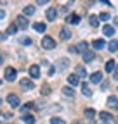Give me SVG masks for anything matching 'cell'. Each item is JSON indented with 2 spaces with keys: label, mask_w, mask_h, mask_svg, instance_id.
<instances>
[{
  "label": "cell",
  "mask_w": 118,
  "mask_h": 124,
  "mask_svg": "<svg viewBox=\"0 0 118 124\" xmlns=\"http://www.w3.org/2000/svg\"><path fill=\"white\" fill-rule=\"evenodd\" d=\"M68 50H69L71 54H77V52H78V48H77V46H69V48H68Z\"/></svg>",
  "instance_id": "obj_34"
},
{
  "label": "cell",
  "mask_w": 118,
  "mask_h": 124,
  "mask_svg": "<svg viewBox=\"0 0 118 124\" xmlns=\"http://www.w3.org/2000/svg\"><path fill=\"white\" fill-rule=\"evenodd\" d=\"M68 66H69V60H68V59H61V60H59V64H57V69L64 71Z\"/></svg>",
  "instance_id": "obj_16"
},
{
  "label": "cell",
  "mask_w": 118,
  "mask_h": 124,
  "mask_svg": "<svg viewBox=\"0 0 118 124\" xmlns=\"http://www.w3.org/2000/svg\"><path fill=\"white\" fill-rule=\"evenodd\" d=\"M99 117H101V121H104V122H108V121H111V119H113L109 112H101V114H99Z\"/></svg>",
  "instance_id": "obj_23"
},
{
  "label": "cell",
  "mask_w": 118,
  "mask_h": 124,
  "mask_svg": "<svg viewBox=\"0 0 118 124\" xmlns=\"http://www.w3.org/2000/svg\"><path fill=\"white\" fill-rule=\"evenodd\" d=\"M33 28H35V31H38V33H43V31H45V24H42V23H37Z\"/></svg>",
  "instance_id": "obj_25"
},
{
  "label": "cell",
  "mask_w": 118,
  "mask_h": 124,
  "mask_svg": "<svg viewBox=\"0 0 118 124\" xmlns=\"http://www.w3.org/2000/svg\"><path fill=\"white\" fill-rule=\"evenodd\" d=\"M0 103H2V98H0Z\"/></svg>",
  "instance_id": "obj_40"
},
{
  "label": "cell",
  "mask_w": 118,
  "mask_h": 124,
  "mask_svg": "<svg viewBox=\"0 0 118 124\" xmlns=\"http://www.w3.org/2000/svg\"><path fill=\"white\" fill-rule=\"evenodd\" d=\"M92 46H94L96 50H102L106 46V43H104V40H94L92 41Z\"/></svg>",
  "instance_id": "obj_9"
},
{
  "label": "cell",
  "mask_w": 118,
  "mask_h": 124,
  "mask_svg": "<svg viewBox=\"0 0 118 124\" xmlns=\"http://www.w3.org/2000/svg\"><path fill=\"white\" fill-rule=\"evenodd\" d=\"M23 121H24L26 124H33V122H35V117H33V116H24Z\"/></svg>",
  "instance_id": "obj_27"
},
{
  "label": "cell",
  "mask_w": 118,
  "mask_h": 124,
  "mask_svg": "<svg viewBox=\"0 0 118 124\" xmlns=\"http://www.w3.org/2000/svg\"><path fill=\"white\" fill-rule=\"evenodd\" d=\"M23 12H24L26 16H33V14H35V7H33V5H26V7L23 9Z\"/></svg>",
  "instance_id": "obj_21"
},
{
  "label": "cell",
  "mask_w": 118,
  "mask_h": 124,
  "mask_svg": "<svg viewBox=\"0 0 118 124\" xmlns=\"http://www.w3.org/2000/svg\"><path fill=\"white\" fill-rule=\"evenodd\" d=\"M77 48H78V52H82V54H83V52H85V48H87V43H85V41L78 43V46H77Z\"/></svg>",
  "instance_id": "obj_30"
},
{
  "label": "cell",
  "mask_w": 118,
  "mask_h": 124,
  "mask_svg": "<svg viewBox=\"0 0 118 124\" xmlns=\"http://www.w3.org/2000/svg\"><path fill=\"white\" fill-rule=\"evenodd\" d=\"M16 26L21 28V29H26L28 28V19L24 17V16H19V17L16 19Z\"/></svg>",
  "instance_id": "obj_3"
},
{
  "label": "cell",
  "mask_w": 118,
  "mask_h": 124,
  "mask_svg": "<svg viewBox=\"0 0 118 124\" xmlns=\"http://www.w3.org/2000/svg\"><path fill=\"white\" fill-rule=\"evenodd\" d=\"M49 93H50V88H49L47 85H43V86H42V95H49Z\"/></svg>",
  "instance_id": "obj_31"
},
{
  "label": "cell",
  "mask_w": 118,
  "mask_h": 124,
  "mask_svg": "<svg viewBox=\"0 0 118 124\" xmlns=\"http://www.w3.org/2000/svg\"><path fill=\"white\" fill-rule=\"evenodd\" d=\"M5 79L7 81H14V79H16V69H14V67H7L5 69Z\"/></svg>",
  "instance_id": "obj_2"
},
{
  "label": "cell",
  "mask_w": 118,
  "mask_h": 124,
  "mask_svg": "<svg viewBox=\"0 0 118 124\" xmlns=\"http://www.w3.org/2000/svg\"><path fill=\"white\" fill-rule=\"evenodd\" d=\"M66 23H68V24H78V23H80V16H77V14H69L68 19H66Z\"/></svg>",
  "instance_id": "obj_7"
},
{
  "label": "cell",
  "mask_w": 118,
  "mask_h": 124,
  "mask_svg": "<svg viewBox=\"0 0 118 124\" xmlns=\"http://www.w3.org/2000/svg\"><path fill=\"white\" fill-rule=\"evenodd\" d=\"M113 78H115V79H116V81H118V67H116V69H115V76H113Z\"/></svg>",
  "instance_id": "obj_36"
},
{
  "label": "cell",
  "mask_w": 118,
  "mask_h": 124,
  "mask_svg": "<svg viewBox=\"0 0 118 124\" xmlns=\"http://www.w3.org/2000/svg\"><path fill=\"white\" fill-rule=\"evenodd\" d=\"M30 76H31V79H38L40 78V67L38 66H31L30 67Z\"/></svg>",
  "instance_id": "obj_5"
},
{
  "label": "cell",
  "mask_w": 118,
  "mask_h": 124,
  "mask_svg": "<svg viewBox=\"0 0 118 124\" xmlns=\"http://www.w3.org/2000/svg\"><path fill=\"white\" fill-rule=\"evenodd\" d=\"M94 116H96V110H94V108H87V110H85V117H87L88 121H92Z\"/></svg>",
  "instance_id": "obj_24"
},
{
  "label": "cell",
  "mask_w": 118,
  "mask_h": 124,
  "mask_svg": "<svg viewBox=\"0 0 118 124\" xmlns=\"http://www.w3.org/2000/svg\"><path fill=\"white\" fill-rule=\"evenodd\" d=\"M99 19H101V21H108V19H109V14H106V12H102V14L99 16Z\"/></svg>",
  "instance_id": "obj_33"
},
{
  "label": "cell",
  "mask_w": 118,
  "mask_h": 124,
  "mask_svg": "<svg viewBox=\"0 0 118 124\" xmlns=\"http://www.w3.org/2000/svg\"><path fill=\"white\" fill-rule=\"evenodd\" d=\"M7 102H9V105H10L12 108L19 107V98H18V95H9V97H7Z\"/></svg>",
  "instance_id": "obj_4"
},
{
  "label": "cell",
  "mask_w": 118,
  "mask_h": 124,
  "mask_svg": "<svg viewBox=\"0 0 118 124\" xmlns=\"http://www.w3.org/2000/svg\"><path fill=\"white\" fill-rule=\"evenodd\" d=\"M42 46H43V48H47V50H52L54 46H56V41L50 36H45V38L42 40Z\"/></svg>",
  "instance_id": "obj_1"
},
{
  "label": "cell",
  "mask_w": 118,
  "mask_h": 124,
  "mask_svg": "<svg viewBox=\"0 0 118 124\" xmlns=\"http://www.w3.org/2000/svg\"><path fill=\"white\" fill-rule=\"evenodd\" d=\"M61 91L64 93L66 97H75V90H73L71 86H63V88H61Z\"/></svg>",
  "instance_id": "obj_11"
},
{
  "label": "cell",
  "mask_w": 118,
  "mask_h": 124,
  "mask_svg": "<svg viewBox=\"0 0 118 124\" xmlns=\"http://www.w3.org/2000/svg\"><path fill=\"white\" fill-rule=\"evenodd\" d=\"M0 64H2V55H0Z\"/></svg>",
  "instance_id": "obj_39"
},
{
  "label": "cell",
  "mask_w": 118,
  "mask_h": 124,
  "mask_svg": "<svg viewBox=\"0 0 118 124\" xmlns=\"http://www.w3.org/2000/svg\"><path fill=\"white\" fill-rule=\"evenodd\" d=\"M57 17V9L56 7H49L47 9V21H54Z\"/></svg>",
  "instance_id": "obj_6"
},
{
  "label": "cell",
  "mask_w": 118,
  "mask_h": 124,
  "mask_svg": "<svg viewBox=\"0 0 118 124\" xmlns=\"http://www.w3.org/2000/svg\"><path fill=\"white\" fill-rule=\"evenodd\" d=\"M59 36H61V40H69V38H71V33H69V29L63 28L61 33H59Z\"/></svg>",
  "instance_id": "obj_13"
},
{
  "label": "cell",
  "mask_w": 118,
  "mask_h": 124,
  "mask_svg": "<svg viewBox=\"0 0 118 124\" xmlns=\"http://www.w3.org/2000/svg\"><path fill=\"white\" fill-rule=\"evenodd\" d=\"M31 107H33V103H26V105H23V107L19 108V110H21V112H26V110H30Z\"/></svg>",
  "instance_id": "obj_32"
},
{
  "label": "cell",
  "mask_w": 118,
  "mask_h": 124,
  "mask_svg": "<svg viewBox=\"0 0 118 124\" xmlns=\"http://www.w3.org/2000/svg\"><path fill=\"white\" fill-rule=\"evenodd\" d=\"M108 105L111 108H118V98L116 97H108Z\"/></svg>",
  "instance_id": "obj_14"
},
{
  "label": "cell",
  "mask_w": 118,
  "mask_h": 124,
  "mask_svg": "<svg viewBox=\"0 0 118 124\" xmlns=\"http://www.w3.org/2000/svg\"><path fill=\"white\" fill-rule=\"evenodd\" d=\"M108 50H109V52H118V40H111V41H109Z\"/></svg>",
  "instance_id": "obj_15"
},
{
  "label": "cell",
  "mask_w": 118,
  "mask_h": 124,
  "mask_svg": "<svg viewBox=\"0 0 118 124\" xmlns=\"http://www.w3.org/2000/svg\"><path fill=\"white\" fill-rule=\"evenodd\" d=\"M16 31H18V26L12 24V26H9V29H7V35H16Z\"/></svg>",
  "instance_id": "obj_28"
},
{
  "label": "cell",
  "mask_w": 118,
  "mask_h": 124,
  "mask_svg": "<svg viewBox=\"0 0 118 124\" xmlns=\"http://www.w3.org/2000/svg\"><path fill=\"white\" fill-rule=\"evenodd\" d=\"M82 93H83L85 97H90V95H92V91H90V88H88V85H87V83H83V85H82Z\"/></svg>",
  "instance_id": "obj_20"
},
{
  "label": "cell",
  "mask_w": 118,
  "mask_h": 124,
  "mask_svg": "<svg viewBox=\"0 0 118 124\" xmlns=\"http://www.w3.org/2000/svg\"><path fill=\"white\" fill-rule=\"evenodd\" d=\"M104 124H108V122H104Z\"/></svg>",
  "instance_id": "obj_43"
},
{
  "label": "cell",
  "mask_w": 118,
  "mask_h": 124,
  "mask_svg": "<svg viewBox=\"0 0 118 124\" xmlns=\"http://www.w3.org/2000/svg\"><path fill=\"white\" fill-rule=\"evenodd\" d=\"M23 43H24V45H30V43H31V40H30V38H24Z\"/></svg>",
  "instance_id": "obj_35"
},
{
  "label": "cell",
  "mask_w": 118,
  "mask_h": 124,
  "mask_svg": "<svg viewBox=\"0 0 118 124\" xmlns=\"http://www.w3.org/2000/svg\"><path fill=\"white\" fill-rule=\"evenodd\" d=\"M0 85H2V81H0Z\"/></svg>",
  "instance_id": "obj_41"
},
{
  "label": "cell",
  "mask_w": 118,
  "mask_h": 124,
  "mask_svg": "<svg viewBox=\"0 0 118 124\" xmlns=\"http://www.w3.org/2000/svg\"><path fill=\"white\" fill-rule=\"evenodd\" d=\"M68 83L71 85V86H77L80 81H78V76H75V74H71V76H68Z\"/></svg>",
  "instance_id": "obj_18"
},
{
  "label": "cell",
  "mask_w": 118,
  "mask_h": 124,
  "mask_svg": "<svg viewBox=\"0 0 118 124\" xmlns=\"http://www.w3.org/2000/svg\"><path fill=\"white\" fill-rule=\"evenodd\" d=\"M115 26H118V17H116V19H115Z\"/></svg>",
  "instance_id": "obj_38"
},
{
  "label": "cell",
  "mask_w": 118,
  "mask_h": 124,
  "mask_svg": "<svg viewBox=\"0 0 118 124\" xmlns=\"http://www.w3.org/2000/svg\"><path fill=\"white\" fill-rule=\"evenodd\" d=\"M0 116H2V112H0Z\"/></svg>",
  "instance_id": "obj_42"
},
{
  "label": "cell",
  "mask_w": 118,
  "mask_h": 124,
  "mask_svg": "<svg viewBox=\"0 0 118 124\" xmlns=\"http://www.w3.org/2000/svg\"><path fill=\"white\" fill-rule=\"evenodd\" d=\"M88 21H90V26H92V28H97V26H99V17H97V16H90Z\"/></svg>",
  "instance_id": "obj_22"
},
{
  "label": "cell",
  "mask_w": 118,
  "mask_h": 124,
  "mask_svg": "<svg viewBox=\"0 0 118 124\" xmlns=\"http://www.w3.org/2000/svg\"><path fill=\"white\" fill-rule=\"evenodd\" d=\"M90 81H92V83H101V81H102V74H101V72H94V74L90 76Z\"/></svg>",
  "instance_id": "obj_17"
},
{
  "label": "cell",
  "mask_w": 118,
  "mask_h": 124,
  "mask_svg": "<svg viewBox=\"0 0 118 124\" xmlns=\"http://www.w3.org/2000/svg\"><path fill=\"white\" fill-rule=\"evenodd\" d=\"M5 17V10H0V19H4Z\"/></svg>",
  "instance_id": "obj_37"
},
{
  "label": "cell",
  "mask_w": 118,
  "mask_h": 124,
  "mask_svg": "<svg viewBox=\"0 0 118 124\" xmlns=\"http://www.w3.org/2000/svg\"><path fill=\"white\" fill-rule=\"evenodd\" d=\"M102 33L106 36H113L115 35V28L113 26H102Z\"/></svg>",
  "instance_id": "obj_12"
},
{
  "label": "cell",
  "mask_w": 118,
  "mask_h": 124,
  "mask_svg": "<svg viewBox=\"0 0 118 124\" xmlns=\"http://www.w3.org/2000/svg\"><path fill=\"white\" fill-rule=\"evenodd\" d=\"M75 72H77L80 78H85V76H87V72H85V69H83V67H77V69H75Z\"/></svg>",
  "instance_id": "obj_26"
},
{
  "label": "cell",
  "mask_w": 118,
  "mask_h": 124,
  "mask_svg": "<svg viewBox=\"0 0 118 124\" xmlns=\"http://www.w3.org/2000/svg\"><path fill=\"white\" fill-rule=\"evenodd\" d=\"M115 67H116V62L115 60H108L106 62V71L108 72H115Z\"/></svg>",
  "instance_id": "obj_19"
},
{
  "label": "cell",
  "mask_w": 118,
  "mask_h": 124,
  "mask_svg": "<svg viewBox=\"0 0 118 124\" xmlns=\"http://www.w3.org/2000/svg\"><path fill=\"white\" fill-rule=\"evenodd\" d=\"M82 57H83V60H85V62H90V60H94V57H96V55H94V52H90V50H85V52L82 54Z\"/></svg>",
  "instance_id": "obj_10"
},
{
  "label": "cell",
  "mask_w": 118,
  "mask_h": 124,
  "mask_svg": "<svg viewBox=\"0 0 118 124\" xmlns=\"http://www.w3.org/2000/svg\"><path fill=\"white\" fill-rule=\"evenodd\" d=\"M50 124H66V122L59 117H50Z\"/></svg>",
  "instance_id": "obj_29"
},
{
  "label": "cell",
  "mask_w": 118,
  "mask_h": 124,
  "mask_svg": "<svg viewBox=\"0 0 118 124\" xmlns=\"http://www.w3.org/2000/svg\"><path fill=\"white\" fill-rule=\"evenodd\" d=\"M19 85H21V88H24V90H33V88H35V86H33V81H30V79H21Z\"/></svg>",
  "instance_id": "obj_8"
}]
</instances>
